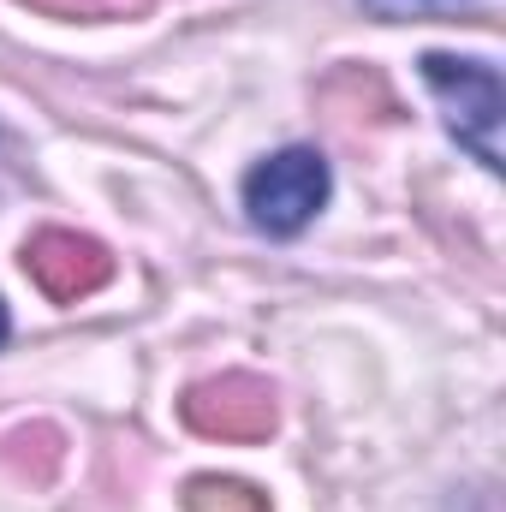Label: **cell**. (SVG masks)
Instances as JSON below:
<instances>
[{
    "mask_svg": "<svg viewBox=\"0 0 506 512\" xmlns=\"http://www.w3.org/2000/svg\"><path fill=\"white\" fill-rule=\"evenodd\" d=\"M417 78L429 84V96L441 102V120L453 131V143L483 167V173H501V120H506V84L495 60H477V54H423L417 60Z\"/></svg>",
    "mask_w": 506,
    "mask_h": 512,
    "instance_id": "obj_1",
    "label": "cell"
},
{
    "mask_svg": "<svg viewBox=\"0 0 506 512\" xmlns=\"http://www.w3.org/2000/svg\"><path fill=\"white\" fill-rule=\"evenodd\" d=\"M245 215L268 239H298L334 197V167L316 143H286L245 173Z\"/></svg>",
    "mask_w": 506,
    "mask_h": 512,
    "instance_id": "obj_2",
    "label": "cell"
},
{
    "mask_svg": "<svg viewBox=\"0 0 506 512\" xmlns=\"http://www.w3.org/2000/svg\"><path fill=\"white\" fill-rule=\"evenodd\" d=\"M24 268H30V274L42 280V292H54V298H84L90 286L108 280L102 245H90V239H78V233H42V239L24 251Z\"/></svg>",
    "mask_w": 506,
    "mask_h": 512,
    "instance_id": "obj_3",
    "label": "cell"
},
{
    "mask_svg": "<svg viewBox=\"0 0 506 512\" xmlns=\"http://www.w3.org/2000/svg\"><path fill=\"white\" fill-rule=\"evenodd\" d=\"M191 512H268L251 483H227V477H197L191 483Z\"/></svg>",
    "mask_w": 506,
    "mask_h": 512,
    "instance_id": "obj_4",
    "label": "cell"
},
{
    "mask_svg": "<svg viewBox=\"0 0 506 512\" xmlns=\"http://www.w3.org/2000/svg\"><path fill=\"white\" fill-rule=\"evenodd\" d=\"M381 18H405V12H447V6H471V0H364Z\"/></svg>",
    "mask_w": 506,
    "mask_h": 512,
    "instance_id": "obj_5",
    "label": "cell"
},
{
    "mask_svg": "<svg viewBox=\"0 0 506 512\" xmlns=\"http://www.w3.org/2000/svg\"><path fill=\"white\" fill-rule=\"evenodd\" d=\"M447 512H501V501H495V489H465L447 501Z\"/></svg>",
    "mask_w": 506,
    "mask_h": 512,
    "instance_id": "obj_6",
    "label": "cell"
},
{
    "mask_svg": "<svg viewBox=\"0 0 506 512\" xmlns=\"http://www.w3.org/2000/svg\"><path fill=\"white\" fill-rule=\"evenodd\" d=\"M6 334H12V316H6V304H0V346H6Z\"/></svg>",
    "mask_w": 506,
    "mask_h": 512,
    "instance_id": "obj_7",
    "label": "cell"
}]
</instances>
